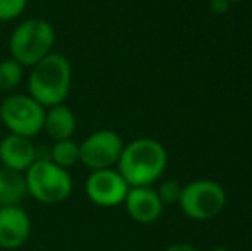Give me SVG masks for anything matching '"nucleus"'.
Instances as JSON below:
<instances>
[{"mask_svg":"<svg viewBox=\"0 0 252 251\" xmlns=\"http://www.w3.org/2000/svg\"><path fill=\"white\" fill-rule=\"evenodd\" d=\"M28 0H0V23L14 21L26 10Z\"/></svg>","mask_w":252,"mask_h":251,"instance_id":"16","label":"nucleus"},{"mask_svg":"<svg viewBox=\"0 0 252 251\" xmlns=\"http://www.w3.org/2000/svg\"><path fill=\"white\" fill-rule=\"evenodd\" d=\"M124 205L129 217L137 224H153L163 214V203L158 196V191L153 189L151 186L129 188Z\"/></svg>","mask_w":252,"mask_h":251,"instance_id":"10","label":"nucleus"},{"mask_svg":"<svg viewBox=\"0 0 252 251\" xmlns=\"http://www.w3.org/2000/svg\"><path fill=\"white\" fill-rule=\"evenodd\" d=\"M209 251H230V250L225 248V246H215V248H211Z\"/></svg>","mask_w":252,"mask_h":251,"instance_id":"19","label":"nucleus"},{"mask_svg":"<svg viewBox=\"0 0 252 251\" xmlns=\"http://www.w3.org/2000/svg\"><path fill=\"white\" fill-rule=\"evenodd\" d=\"M225 189L215 181L199 179L182 186L179 198L180 210L194 220H209L225 208Z\"/></svg>","mask_w":252,"mask_h":251,"instance_id":"6","label":"nucleus"},{"mask_svg":"<svg viewBox=\"0 0 252 251\" xmlns=\"http://www.w3.org/2000/svg\"><path fill=\"white\" fill-rule=\"evenodd\" d=\"M31 236V218L19 205L0 207V248L17 250Z\"/></svg>","mask_w":252,"mask_h":251,"instance_id":"9","label":"nucleus"},{"mask_svg":"<svg viewBox=\"0 0 252 251\" xmlns=\"http://www.w3.org/2000/svg\"><path fill=\"white\" fill-rule=\"evenodd\" d=\"M24 181L28 194L45 205L65 201L74 188L69 171L53 164L50 158H36L24 172Z\"/></svg>","mask_w":252,"mask_h":251,"instance_id":"4","label":"nucleus"},{"mask_svg":"<svg viewBox=\"0 0 252 251\" xmlns=\"http://www.w3.org/2000/svg\"><path fill=\"white\" fill-rule=\"evenodd\" d=\"M28 194L26 181L23 172L10 171L7 167H0V207L21 205Z\"/></svg>","mask_w":252,"mask_h":251,"instance_id":"13","label":"nucleus"},{"mask_svg":"<svg viewBox=\"0 0 252 251\" xmlns=\"http://www.w3.org/2000/svg\"><path fill=\"white\" fill-rule=\"evenodd\" d=\"M180 193H182V186L175 181H166L159 186L158 196L161 200V203H179Z\"/></svg>","mask_w":252,"mask_h":251,"instance_id":"17","label":"nucleus"},{"mask_svg":"<svg viewBox=\"0 0 252 251\" xmlns=\"http://www.w3.org/2000/svg\"><path fill=\"white\" fill-rule=\"evenodd\" d=\"M228 2H240V0H228Z\"/></svg>","mask_w":252,"mask_h":251,"instance_id":"20","label":"nucleus"},{"mask_svg":"<svg viewBox=\"0 0 252 251\" xmlns=\"http://www.w3.org/2000/svg\"><path fill=\"white\" fill-rule=\"evenodd\" d=\"M165 251H199L196 248V246H192V245H172V246H168Z\"/></svg>","mask_w":252,"mask_h":251,"instance_id":"18","label":"nucleus"},{"mask_svg":"<svg viewBox=\"0 0 252 251\" xmlns=\"http://www.w3.org/2000/svg\"><path fill=\"white\" fill-rule=\"evenodd\" d=\"M77 121L72 108L65 104L53 105L45 110L43 131L52 138L53 141L70 140L76 133Z\"/></svg>","mask_w":252,"mask_h":251,"instance_id":"12","label":"nucleus"},{"mask_svg":"<svg viewBox=\"0 0 252 251\" xmlns=\"http://www.w3.org/2000/svg\"><path fill=\"white\" fill-rule=\"evenodd\" d=\"M45 110L33 97L26 93L7 95L0 104V121L9 133L24 138H34L43 131Z\"/></svg>","mask_w":252,"mask_h":251,"instance_id":"5","label":"nucleus"},{"mask_svg":"<svg viewBox=\"0 0 252 251\" xmlns=\"http://www.w3.org/2000/svg\"><path fill=\"white\" fill-rule=\"evenodd\" d=\"M168 162L166 150L153 138H137L124 144L122 155L117 162V171L126 182L134 186H153L163 176Z\"/></svg>","mask_w":252,"mask_h":251,"instance_id":"1","label":"nucleus"},{"mask_svg":"<svg viewBox=\"0 0 252 251\" xmlns=\"http://www.w3.org/2000/svg\"><path fill=\"white\" fill-rule=\"evenodd\" d=\"M36 158V146L31 138L9 133L0 141V164L10 171L24 174Z\"/></svg>","mask_w":252,"mask_h":251,"instance_id":"11","label":"nucleus"},{"mask_svg":"<svg viewBox=\"0 0 252 251\" xmlns=\"http://www.w3.org/2000/svg\"><path fill=\"white\" fill-rule=\"evenodd\" d=\"M72 86V66L62 54L52 52L31 67L28 95L45 108L65 104Z\"/></svg>","mask_w":252,"mask_h":251,"instance_id":"2","label":"nucleus"},{"mask_svg":"<svg viewBox=\"0 0 252 251\" xmlns=\"http://www.w3.org/2000/svg\"><path fill=\"white\" fill-rule=\"evenodd\" d=\"M130 186L117 169L91 171L86 179V194L94 205L103 208L122 205Z\"/></svg>","mask_w":252,"mask_h":251,"instance_id":"8","label":"nucleus"},{"mask_svg":"<svg viewBox=\"0 0 252 251\" xmlns=\"http://www.w3.org/2000/svg\"><path fill=\"white\" fill-rule=\"evenodd\" d=\"M124 144L122 136L115 131H94L79 143V162L90 171L112 169L122 155Z\"/></svg>","mask_w":252,"mask_h":251,"instance_id":"7","label":"nucleus"},{"mask_svg":"<svg viewBox=\"0 0 252 251\" xmlns=\"http://www.w3.org/2000/svg\"><path fill=\"white\" fill-rule=\"evenodd\" d=\"M24 67L12 57L0 61V91H12L23 81Z\"/></svg>","mask_w":252,"mask_h":251,"instance_id":"15","label":"nucleus"},{"mask_svg":"<svg viewBox=\"0 0 252 251\" xmlns=\"http://www.w3.org/2000/svg\"><path fill=\"white\" fill-rule=\"evenodd\" d=\"M48 158L59 167L69 171V167L79 164V144L72 138L70 140L55 141L53 146L50 148V157Z\"/></svg>","mask_w":252,"mask_h":251,"instance_id":"14","label":"nucleus"},{"mask_svg":"<svg viewBox=\"0 0 252 251\" xmlns=\"http://www.w3.org/2000/svg\"><path fill=\"white\" fill-rule=\"evenodd\" d=\"M55 38V30L47 19H26L17 24L9 38L10 57L23 67H33L48 54H52Z\"/></svg>","mask_w":252,"mask_h":251,"instance_id":"3","label":"nucleus"}]
</instances>
